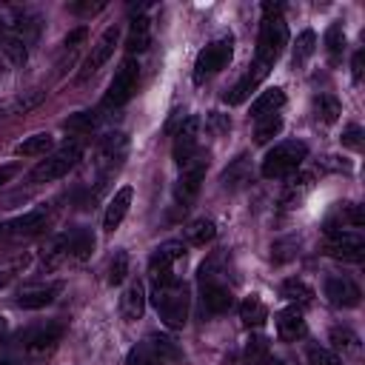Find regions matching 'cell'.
<instances>
[{"label": "cell", "mask_w": 365, "mask_h": 365, "mask_svg": "<svg viewBox=\"0 0 365 365\" xmlns=\"http://www.w3.org/2000/svg\"><path fill=\"white\" fill-rule=\"evenodd\" d=\"M339 114H342V103H339L334 94H317V97H314V117H317L319 123L331 125V123L339 120Z\"/></svg>", "instance_id": "f1b7e54d"}, {"label": "cell", "mask_w": 365, "mask_h": 365, "mask_svg": "<svg viewBox=\"0 0 365 365\" xmlns=\"http://www.w3.org/2000/svg\"><path fill=\"white\" fill-rule=\"evenodd\" d=\"M285 106V91L282 88H265L254 103H251V117L259 120V117H268V114H279V108Z\"/></svg>", "instance_id": "cb8c5ba5"}, {"label": "cell", "mask_w": 365, "mask_h": 365, "mask_svg": "<svg viewBox=\"0 0 365 365\" xmlns=\"http://www.w3.org/2000/svg\"><path fill=\"white\" fill-rule=\"evenodd\" d=\"M200 117H185L182 123H180V128H177V134H174V148H171V154H174V163L180 165V168H185V165H191L194 160H200V157H205V151H202V145H200Z\"/></svg>", "instance_id": "8fae6325"}, {"label": "cell", "mask_w": 365, "mask_h": 365, "mask_svg": "<svg viewBox=\"0 0 365 365\" xmlns=\"http://www.w3.org/2000/svg\"><path fill=\"white\" fill-rule=\"evenodd\" d=\"M68 9H71L74 14H97V11L106 9V3H71Z\"/></svg>", "instance_id": "f6af8a7d"}, {"label": "cell", "mask_w": 365, "mask_h": 365, "mask_svg": "<svg viewBox=\"0 0 365 365\" xmlns=\"http://www.w3.org/2000/svg\"><path fill=\"white\" fill-rule=\"evenodd\" d=\"M205 171H208V154L194 160L191 165L180 168V180L174 185V205H177V211H188L191 208V202L197 200L200 185L205 180Z\"/></svg>", "instance_id": "7c38bea8"}, {"label": "cell", "mask_w": 365, "mask_h": 365, "mask_svg": "<svg viewBox=\"0 0 365 365\" xmlns=\"http://www.w3.org/2000/svg\"><path fill=\"white\" fill-rule=\"evenodd\" d=\"M125 365H165L145 342H140V345H134L131 351H128V356H125Z\"/></svg>", "instance_id": "d590c367"}, {"label": "cell", "mask_w": 365, "mask_h": 365, "mask_svg": "<svg viewBox=\"0 0 365 365\" xmlns=\"http://www.w3.org/2000/svg\"><path fill=\"white\" fill-rule=\"evenodd\" d=\"M285 43H288V26H285V20L279 14V6L277 3H262V23H259L254 63L271 68L279 60Z\"/></svg>", "instance_id": "7a4b0ae2"}, {"label": "cell", "mask_w": 365, "mask_h": 365, "mask_svg": "<svg viewBox=\"0 0 365 365\" xmlns=\"http://www.w3.org/2000/svg\"><path fill=\"white\" fill-rule=\"evenodd\" d=\"M214 234H217V225H214V220H208V217H200V220H194V222L185 228V240H188L191 245H205V242L214 240Z\"/></svg>", "instance_id": "1f68e13d"}, {"label": "cell", "mask_w": 365, "mask_h": 365, "mask_svg": "<svg viewBox=\"0 0 365 365\" xmlns=\"http://www.w3.org/2000/svg\"><path fill=\"white\" fill-rule=\"evenodd\" d=\"M17 171H20V165H17V163H9V165H0V185H6V182H9V180H11L14 174H17Z\"/></svg>", "instance_id": "7dc6e473"}, {"label": "cell", "mask_w": 365, "mask_h": 365, "mask_svg": "<svg viewBox=\"0 0 365 365\" xmlns=\"http://www.w3.org/2000/svg\"><path fill=\"white\" fill-rule=\"evenodd\" d=\"M365 240L356 231H345L336 225H325V251L336 259H362Z\"/></svg>", "instance_id": "4fadbf2b"}, {"label": "cell", "mask_w": 365, "mask_h": 365, "mask_svg": "<svg viewBox=\"0 0 365 365\" xmlns=\"http://www.w3.org/2000/svg\"><path fill=\"white\" fill-rule=\"evenodd\" d=\"M308 365H342V359L334 351H328V348L311 345L308 348Z\"/></svg>", "instance_id": "74e56055"}, {"label": "cell", "mask_w": 365, "mask_h": 365, "mask_svg": "<svg viewBox=\"0 0 365 365\" xmlns=\"http://www.w3.org/2000/svg\"><path fill=\"white\" fill-rule=\"evenodd\" d=\"M345 222H351V228H362V222H365V220H362V208L354 205V202L345 205V208H342V225H345Z\"/></svg>", "instance_id": "7bdbcfd3"}, {"label": "cell", "mask_w": 365, "mask_h": 365, "mask_svg": "<svg viewBox=\"0 0 365 365\" xmlns=\"http://www.w3.org/2000/svg\"><path fill=\"white\" fill-rule=\"evenodd\" d=\"M328 339H331L334 351H339L342 356H359V351H362L359 334L351 331L348 325H334V328L328 331Z\"/></svg>", "instance_id": "603a6c76"}, {"label": "cell", "mask_w": 365, "mask_h": 365, "mask_svg": "<svg viewBox=\"0 0 365 365\" xmlns=\"http://www.w3.org/2000/svg\"><path fill=\"white\" fill-rule=\"evenodd\" d=\"M314 51H317V34H314L311 29H305V31L297 37V46H294V57H291L294 68H302V66L311 60Z\"/></svg>", "instance_id": "d6a6232c"}, {"label": "cell", "mask_w": 365, "mask_h": 365, "mask_svg": "<svg viewBox=\"0 0 365 365\" xmlns=\"http://www.w3.org/2000/svg\"><path fill=\"white\" fill-rule=\"evenodd\" d=\"M145 311V288L140 279H131L120 294V317L125 322H137Z\"/></svg>", "instance_id": "d6986e66"}, {"label": "cell", "mask_w": 365, "mask_h": 365, "mask_svg": "<svg viewBox=\"0 0 365 365\" xmlns=\"http://www.w3.org/2000/svg\"><path fill=\"white\" fill-rule=\"evenodd\" d=\"M325 54H328L331 66L342 63V54H345V29H342V23H331L325 29Z\"/></svg>", "instance_id": "83f0119b"}, {"label": "cell", "mask_w": 365, "mask_h": 365, "mask_svg": "<svg viewBox=\"0 0 365 365\" xmlns=\"http://www.w3.org/2000/svg\"><path fill=\"white\" fill-rule=\"evenodd\" d=\"M86 34H88V31H86V26H77L74 31H68V34H66L63 46H66V48H77V46L86 40Z\"/></svg>", "instance_id": "ee69618b"}, {"label": "cell", "mask_w": 365, "mask_h": 365, "mask_svg": "<svg viewBox=\"0 0 365 365\" xmlns=\"http://www.w3.org/2000/svg\"><path fill=\"white\" fill-rule=\"evenodd\" d=\"M60 282H46V285H34V288H23L17 294V305L26 308V311H37V308H46L54 302V297L60 294Z\"/></svg>", "instance_id": "ffe728a7"}, {"label": "cell", "mask_w": 365, "mask_h": 365, "mask_svg": "<svg viewBox=\"0 0 365 365\" xmlns=\"http://www.w3.org/2000/svg\"><path fill=\"white\" fill-rule=\"evenodd\" d=\"M131 185H123L120 191H114V197L108 200V205H106V217H103V228L106 231H117L120 228V222L125 220V214H128V205H131Z\"/></svg>", "instance_id": "44dd1931"}, {"label": "cell", "mask_w": 365, "mask_h": 365, "mask_svg": "<svg viewBox=\"0 0 365 365\" xmlns=\"http://www.w3.org/2000/svg\"><path fill=\"white\" fill-rule=\"evenodd\" d=\"M274 322H277V334H279L282 342H297V339H302L305 331H308V325H305V319H302V311H299L297 305L277 311Z\"/></svg>", "instance_id": "ac0fdd59"}, {"label": "cell", "mask_w": 365, "mask_h": 365, "mask_svg": "<svg viewBox=\"0 0 365 365\" xmlns=\"http://www.w3.org/2000/svg\"><path fill=\"white\" fill-rule=\"evenodd\" d=\"M128 157V137L123 131H111L106 137L97 140V148H94V168H97V177L106 180L111 177L114 171L123 168Z\"/></svg>", "instance_id": "ba28073f"}, {"label": "cell", "mask_w": 365, "mask_h": 365, "mask_svg": "<svg viewBox=\"0 0 365 365\" xmlns=\"http://www.w3.org/2000/svg\"><path fill=\"white\" fill-rule=\"evenodd\" d=\"M279 294L288 299V302H299V305H308L311 299H314V288L311 285H305L302 279H285L282 285H279Z\"/></svg>", "instance_id": "836d02e7"}, {"label": "cell", "mask_w": 365, "mask_h": 365, "mask_svg": "<svg viewBox=\"0 0 365 365\" xmlns=\"http://www.w3.org/2000/svg\"><path fill=\"white\" fill-rule=\"evenodd\" d=\"M91 251H94V234L88 228H71V231H66V234L51 240V245L43 254V259H46V265H60L66 259L83 262V259L91 257Z\"/></svg>", "instance_id": "3957f363"}, {"label": "cell", "mask_w": 365, "mask_h": 365, "mask_svg": "<svg viewBox=\"0 0 365 365\" xmlns=\"http://www.w3.org/2000/svg\"><path fill=\"white\" fill-rule=\"evenodd\" d=\"M268 71H271V68H265V66H259V63H251L248 71H245V74L225 91L222 100H225L228 106H240V103H245V100L251 97V91H257V86L268 77Z\"/></svg>", "instance_id": "e0dca14e"}, {"label": "cell", "mask_w": 365, "mask_h": 365, "mask_svg": "<svg viewBox=\"0 0 365 365\" xmlns=\"http://www.w3.org/2000/svg\"><path fill=\"white\" fill-rule=\"evenodd\" d=\"M308 157V145L299 143V140H285V143H277L274 148H268V154L262 157V177L265 180H279V177H288L294 174L302 160Z\"/></svg>", "instance_id": "277c9868"}, {"label": "cell", "mask_w": 365, "mask_h": 365, "mask_svg": "<svg viewBox=\"0 0 365 365\" xmlns=\"http://www.w3.org/2000/svg\"><path fill=\"white\" fill-rule=\"evenodd\" d=\"M245 354H248V362H251V365H259V362L268 359V342H265L262 336H254V339L248 342Z\"/></svg>", "instance_id": "ab89813d"}, {"label": "cell", "mask_w": 365, "mask_h": 365, "mask_svg": "<svg viewBox=\"0 0 365 365\" xmlns=\"http://www.w3.org/2000/svg\"><path fill=\"white\" fill-rule=\"evenodd\" d=\"M128 277V254L120 248L108 262V285H120Z\"/></svg>", "instance_id": "8d00e7d4"}, {"label": "cell", "mask_w": 365, "mask_h": 365, "mask_svg": "<svg viewBox=\"0 0 365 365\" xmlns=\"http://www.w3.org/2000/svg\"><path fill=\"white\" fill-rule=\"evenodd\" d=\"M180 259H185V245H182L180 240H168V242L157 245L154 254L148 257V277H151V282L177 277V274H174V265H177Z\"/></svg>", "instance_id": "9a60e30c"}, {"label": "cell", "mask_w": 365, "mask_h": 365, "mask_svg": "<svg viewBox=\"0 0 365 365\" xmlns=\"http://www.w3.org/2000/svg\"><path fill=\"white\" fill-rule=\"evenodd\" d=\"M6 282H9V274H6V271H0V288H3Z\"/></svg>", "instance_id": "681fc988"}, {"label": "cell", "mask_w": 365, "mask_h": 365, "mask_svg": "<svg viewBox=\"0 0 365 365\" xmlns=\"http://www.w3.org/2000/svg\"><path fill=\"white\" fill-rule=\"evenodd\" d=\"M63 334H66V325H63L60 319H51V322H46V325L29 328V331L20 336V342H23V348H26L29 356L43 359V356H51V354L57 351Z\"/></svg>", "instance_id": "30bf717a"}, {"label": "cell", "mask_w": 365, "mask_h": 365, "mask_svg": "<svg viewBox=\"0 0 365 365\" xmlns=\"http://www.w3.org/2000/svg\"><path fill=\"white\" fill-rule=\"evenodd\" d=\"M242 165H245V154H242V157H237L231 168H225V174H222V185H225V188H228V185H231V188H237V185H242V182L248 180L245 174H240V171H242Z\"/></svg>", "instance_id": "f35d334b"}, {"label": "cell", "mask_w": 365, "mask_h": 365, "mask_svg": "<svg viewBox=\"0 0 365 365\" xmlns=\"http://www.w3.org/2000/svg\"><path fill=\"white\" fill-rule=\"evenodd\" d=\"M51 148V134H31V137H26L23 143H17L14 145V154L17 157H46V151Z\"/></svg>", "instance_id": "f546056e"}, {"label": "cell", "mask_w": 365, "mask_h": 365, "mask_svg": "<svg viewBox=\"0 0 365 365\" xmlns=\"http://www.w3.org/2000/svg\"><path fill=\"white\" fill-rule=\"evenodd\" d=\"M117 40H120V26H108L100 37H97V43L91 46V51H88V57L83 60V68H80V80H88V77H94L108 60H111V54H114V48H117Z\"/></svg>", "instance_id": "5bb4252c"}, {"label": "cell", "mask_w": 365, "mask_h": 365, "mask_svg": "<svg viewBox=\"0 0 365 365\" xmlns=\"http://www.w3.org/2000/svg\"><path fill=\"white\" fill-rule=\"evenodd\" d=\"M0 54H6L14 66H23L26 63V57H29V51H26V43L0 20Z\"/></svg>", "instance_id": "d4e9b609"}, {"label": "cell", "mask_w": 365, "mask_h": 365, "mask_svg": "<svg viewBox=\"0 0 365 365\" xmlns=\"http://www.w3.org/2000/svg\"><path fill=\"white\" fill-rule=\"evenodd\" d=\"M231 51H234V40L231 34L211 40L194 60V83H205L208 77H214L217 71H222L231 63Z\"/></svg>", "instance_id": "9c48e42d"}, {"label": "cell", "mask_w": 365, "mask_h": 365, "mask_svg": "<svg viewBox=\"0 0 365 365\" xmlns=\"http://www.w3.org/2000/svg\"><path fill=\"white\" fill-rule=\"evenodd\" d=\"M279 128H282V117H279V114L259 117V120H257V128H254V140H257L259 145H265L271 137L279 134Z\"/></svg>", "instance_id": "e575fe53"}, {"label": "cell", "mask_w": 365, "mask_h": 365, "mask_svg": "<svg viewBox=\"0 0 365 365\" xmlns=\"http://www.w3.org/2000/svg\"><path fill=\"white\" fill-rule=\"evenodd\" d=\"M137 83H140V63L134 57H125L117 66V71H114V77L108 83V91L103 94V108H120V106H125L134 97Z\"/></svg>", "instance_id": "52a82bcc"}, {"label": "cell", "mask_w": 365, "mask_h": 365, "mask_svg": "<svg viewBox=\"0 0 365 365\" xmlns=\"http://www.w3.org/2000/svg\"><path fill=\"white\" fill-rule=\"evenodd\" d=\"M342 145H348V148H354V151L362 148V128H359L356 123H351V125L342 131Z\"/></svg>", "instance_id": "b9f144b4"}, {"label": "cell", "mask_w": 365, "mask_h": 365, "mask_svg": "<svg viewBox=\"0 0 365 365\" xmlns=\"http://www.w3.org/2000/svg\"><path fill=\"white\" fill-rule=\"evenodd\" d=\"M151 302H154V308H157V314H160L165 328L177 331V328H182L188 322L191 299H188V288L177 277L151 282Z\"/></svg>", "instance_id": "6da1fadb"}, {"label": "cell", "mask_w": 365, "mask_h": 365, "mask_svg": "<svg viewBox=\"0 0 365 365\" xmlns=\"http://www.w3.org/2000/svg\"><path fill=\"white\" fill-rule=\"evenodd\" d=\"M80 157H83V143H66V145H60L57 151H51L46 160H40L31 171H29V180L31 182H54V180H60V177H66L77 163H80Z\"/></svg>", "instance_id": "5b68a950"}, {"label": "cell", "mask_w": 365, "mask_h": 365, "mask_svg": "<svg viewBox=\"0 0 365 365\" xmlns=\"http://www.w3.org/2000/svg\"><path fill=\"white\" fill-rule=\"evenodd\" d=\"M362 60H365V51L359 48V51L354 54V63H351V68H354V83L362 80Z\"/></svg>", "instance_id": "bcb514c9"}, {"label": "cell", "mask_w": 365, "mask_h": 365, "mask_svg": "<svg viewBox=\"0 0 365 365\" xmlns=\"http://www.w3.org/2000/svg\"><path fill=\"white\" fill-rule=\"evenodd\" d=\"M322 291H325L328 302L336 308H356L362 299V291L351 277H328Z\"/></svg>", "instance_id": "2e32d148"}, {"label": "cell", "mask_w": 365, "mask_h": 365, "mask_svg": "<svg viewBox=\"0 0 365 365\" xmlns=\"http://www.w3.org/2000/svg\"><path fill=\"white\" fill-rule=\"evenodd\" d=\"M6 328H9V322H6V317H3V314H0V336H3V334H6Z\"/></svg>", "instance_id": "c3c4849f"}, {"label": "cell", "mask_w": 365, "mask_h": 365, "mask_svg": "<svg viewBox=\"0 0 365 365\" xmlns=\"http://www.w3.org/2000/svg\"><path fill=\"white\" fill-rule=\"evenodd\" d=\"M214 268H217V257H211L208 262L200 265V297H202V308L208 314H225L234 305V294L220 279V274Z\"/></svg>", "instance_id": "8992f818"}, {"label": "cell", "mask_w": 365, "mask_h": 365, "mask_svg": "<svg viewBox=\"0 0 365 365\" xmlns=\"http://www.w3.org/2000/svg\"><path fill=\"white\" fill-rule=\"evenodd\" d=\"M145 345L165 362V365H171V362H180V356H182V351H180V345L171 339V336H165V334H148L145 336Z\"/></svg>", "instance_id": "4316f807"}, {"label": "cell", "mask_w": 365, "mask_h": 365, "mask_svg": "<svg viewBox=\"0 0 365 365\" xmlns=\"http://www.w3.org/2000/svg\"><path fill=\"white\" fill-rule=\"evenodd\" d=\"M0 365H9V362H0Z\"/></svg>", "instance_id": "f907efd6"}, {"label": "cell", "mask_w": 365, "mask_h": 365, "mask_svg": "<svg viewBox=\"0 0 365 365\" xmlns=\"http://www.w3.org/2000/svg\"><path fill=\"white\" fill-rule=\"evenodd\" d=\"M97 125H100V114L97 111H77V114L63 120V128L74 131V134H91Z\"/></svg>", "instance_id": "4dcf8cb0"}, {"label": "cell", "mask_w": 365, "mask_h": 365, "mask_svg": "<svg viewBox=\"0 0 365 365\" xmlns=\"http://www.w3.org/2000/svg\"><path fill=\"white\" fill-rule=\"evenodd\" d=\"M240 319L248 325V328H262L265 319H268V305L259 299V297H245L240 302Z\"/></svg>", "instance_id": "484cf974"}, {"label": "cell", "mask_w": 365, "mask_h": 365, "mask_svg": "<svg viewBox=\"0 0 365 365\" xmlns=\"http://www.w3.org/2000/svg\"><path fill=\"white\" fill-rule=\"evenodd\" d=\"M148 46H151V23H148L145 14H137V17L128 23L125 51H128V57H134V54H143Z\"/></svg>", "instance_id": "7402d4cb"}, {"label": "cell", "mask_w": 365, "mask_h": 365, "mask_svg": "<svg viewBox=\"0 0 365 365\" xmlns=\"http://www.w3.org/2000/svg\"><path fill=\"white\" fill-rule=\"evenodd\" d=\"M43 97H46V91H31V94H26V97H17V100L11 103V111H17V114H26V111L37 108V106L43 103Z\"/></svg>", "instance_id": "60d3db41"}]
</instances>
